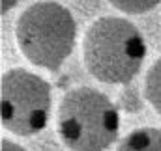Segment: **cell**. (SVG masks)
Listing matches in <instances>:
<instances>
[{
    "instance_id": "obj_1",
    "label": "cell",
    "mask_w": 161,
    "mask_h": 151,
    "mask_svg": "<svg viewBox=\"0 0 161 151\" xmlns=\"http://www.w3.org/2000/svg\"><path fill=\"white\" fill-rule=\"evenodd\" d=\"M146 41L141 30L120 17L94 21L82 39V60L88 73L105 84H127L142 67Z\"/></svg>"
},
{
    "instance_id": "obj_2",
    "label": "cell",
    "mask_w": 161,
    "mask_h": 151,
    "mask_svg": "<svg viewBox=\"0 0 161 151\" xmlns=\"http://www.w3.org/2000/svg\"><path fill=\"white\" fill-rule=\"evenodd\" d=\"M15 39L19 50L30 64L56 71L73 52L77 23L62 4L36 2L19 15Z\"/></svg>"
},
{
    "instance_id": "obj_3",
    "label": "cell",
    "mask_w": 161,
    "mask_h": 151,
    "mask_svg": "<svg viewBox=\"0 0 161 151\" xmlns=\"http://www.w3.org/2000/svg\"><path fill=\"white\" fill-rule=\"evenodd\" d=\"M118 131V108L105 93L86 86L64 93L58 107V134L68 149L105 151Z\"/></svg>"
},
{
    "instance_id": "obj_4",
    "label": "cell",
    "mask_w": 161,
    "mask_h": 151,
    "mask_svg": "<svg viewBox=\"0 0 161 151\" xmlns=\"http://www.w3.org/2000/svg\"><path fill=\"white\" fill-rule=\"evenodd\" d=\"M51 116V84L26 69H9L0 80L2 127L19 136L41 133Z\"/></svg>"
},
{
    "instance_id": "obj_5",
    "label": "cell",
    "mask_w": 161,
    "mask_h": 151,
    "mask_svg": "<svg viewBox=\"0 0 161 151\" xmlns=\"http://www.w3.org/2000/svg\"><path fill=\"white\" fill-rule=\"evenodd\" d=\"M116 151H161V129H135L120 140Z\"/></svg>"
},
{
    "instance_id": "obj_6",
    "label": "cell",
    "mask_w": 161,
    "mask_h": 151,
    "mask_svg": "<svg viewBox=\"0 0 161 151\" xmlns=\"http://www.w3.org/2000/svg\"><path fill=\"white\" fill-rule=\"evenodd\" d=\"M144 97L152 108L161 114V58L156 60L144 76Z\"/></svg>"
},
{
    "instance_id": "obj_7",
    "label": "cell",
    "mask_w": 161,
    "mask_h": 151,
    "mask_svg": "<svg viewBox=\"0 0 161 151\" xmlns=\"http://www.w3.org/2000/svg\"><path fill=\"white\" fill-rule=\"evenodd\" d=\"M159 2L161 0H109L113 8L127 15H141V13L152 11Z\"/></svg>"
},
{
    "instance_id": "obj_8",
    "label": "cell",
    "mask_w": 161,
    "mask_h": 151,
    "mask_svg": "<svg viewBox=\"0 0 161 151\" xmlns=\"http://www.w3.org/2000/svg\"><path fill=\"white\" fill-rule=\"evenodd\" d=\"M120 105L127 112H137L139 107H141V101L137 97V91L135 90H125L120 95Z\"/></svg>"
},
{
    "instance_id": "obj_9",
    "label": "cell",
    "mask_w": 161,
    "mask_h": 151,
    "mask_svg": "<svg viewBox=\"0 0 161 151\" xmlns=\"http://www.w3.org/2000/svg\"><path fill=\"white\" fill-rule=\"evenodd\" d=\"M0 151H26L25 148H21L19 144H15V142H11V140H2L0 142Z\"/></svg>"
},
{
    "instance_id": "obj_10",
    "label": "cell",
    "mask_w": 161,
    "mask_h": 151,
    "mask_svg": "<svg viewBox=\"0 0 161 151\" xmlns=\"http://www.w3.org/2000/svg\"><path fill=\"white\" fill-rule=\"evenodd\" d=\"M17 2H19V0H2V8H0L2 15H6L9 9H13V8L17 6Z\"/></svg>"
}]
</instances>
